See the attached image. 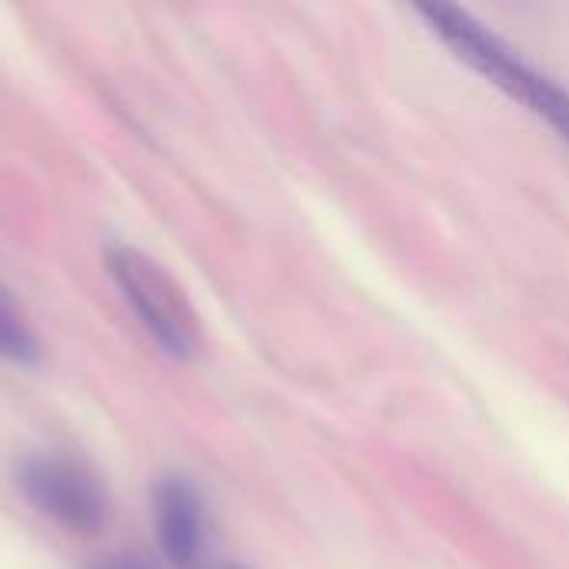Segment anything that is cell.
Here are the masks:
<instances>
[{
  "mask_svg": "<svg viewBox=\"0 0 569 569\" xmlns=\"http://www.w3.org/2000/svg\"><path fill=\"white\" fill-rule=\"evenodd\" d=\"M417 17L430 27V33L453 50L457 60L473 67L483 80L500 87L507 97L520 100L540 120H547L557 137L569 143V90L550 73L533 67L513 43L493 33L470 10L443 0L417 3Z\"/></svg>",
  "mask_w": 569,
  "mask_h": 569,
  "instance_id": "obj_1",
  "label": "cell"
},
{
  "mask_svg": "<svg viewBox=\"0 0 569 569\" xmlns=\"http://www.w3.org/2000/svg\"><path fill=\"white\" fill-rule=\"evenodd\" d=\"M107 273L150 340L173 360H193L203 347L200 317L187 290L143 250L117 243L107 250Z\"/></svg>",
  "mask_w": 569,
  "mask_h": 569,
  "instance_id": "obj_2",
  "label": "cell"
},
{
  "mask_svg": "<svg viewBox=\"0 0 569 569\" xmlns=\"http://www.w3.org/2000/svg\"><path fill=\"white\" fill-rule=\"evenodd\" d=\"M13 487L23 503L70 537H100L113 520L107 483L63 453H27L13 463Z\"/></svg>",
  "mask_w": 569,
  "mask_h": 569,
  "instance_id": "obj_3",
  "label": "cell"
},
{
  "mask_svg": "<svg viewBox=\"0 0 569 569\" xmlns=\"http://www.w3.org/2000/svg\"><path fill=\"white\" fill-rule=\"evenodd\" d=\"M153 530L160 553L173 569H200L207 560L210 523L200 487L183 473H167L153 483L150 497Z\"/></svg>",
  "mask_w": 569,
  "mask_h": 569,
  "instance_id": "obj_4",
  "label": "cell"
},
{
  "mask_svg": "<svg viewBox=\"0 0 569 569\" xmlns=\"http://www.w3.org/2000/svg\"><path fill=\"white\" fill-rule=\"evenodd\" d=\"M0 360L13 367H37L43 360V343L30 327L10 290L0 287Z\"/></svg>",
  "mask_w": 569,
  "mask_h": 569,
  "instance_id": "obj_5",
  "label": "cell"
},
{
  "mask_svg": "<svg viewBox=\"0 0 569 569\" xmlns=\"http://www.w3.org/2000/svg\"><path fill=\"white\" fill-rule=\"evenodd\" d=\"M97 569H157L153 563H147L143 557H110V560H103Z\"/></svg>",
  "mask_w": 569,
  "mask_h": 569,
  "instance_id": "obj_6",
  "label": "cell"
}]
</instances>
